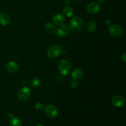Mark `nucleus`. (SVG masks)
Masks as SVG:
<instances>
[{
  "mask_svg": "<svg viewBox=\"0 0 126 126\" xmlns=\"http://www.w3.org/2000/svg\"><path fill=\"white\" fill-rule=\"evenodd\" d=\"M70 86H71V88L75 89L78 87V83L76 81H73L70 82Z\"/></svg>",
  "mask_w": 126,
  "mask_h": 126,
  "instance_id": "20",
  "label": "nucleus"
},
{
  "mask_svg": "<svg viewBox=\"0 0 126 126\" xmlns=\"http://www.w3.org/2000/svg\"><path fill=\"white\" fill-rule=\"evenodd\" d=\"M110 35L111 36L116 38V37H119L123 34V29L121 27L118 25H113L110 27L109 30H108Z\"/></svg>",
  "mask_w": 126,
  "mask_h": 126,
  "instance_id": "5",
  "label": "nucleus"
},
{
  "mask_svg": "<svg viewBox=\"0 0 126 126\" xmlns=\"http://www.w3.org/2000/svg\"><path fill=\"white\" fill-rule=\"evenodd\" d=\"M111 103L114 107L121 108L125 104V98L120 95L114 96L111 99Z\"/></svg>",
  "mask_w": 126,
  "mask_h": 126,
  "instance_id": "7",
  "label": "nucleus"
},
{
  "mask_svg": "<svg viewBox=\"0 0 126 126\" xmlns=\"http://www.w3.org/2000/svg\"><path fill=\"white\" fill-rule=\"evenodd\" d=\"M35 107V109L36 110H38V111L41 110L43 108V105H42L41 103H36L35 107Z\"/></svg>",
  "mask_w": 126,
  "mask_h": 126,
  "instance_id": "19",
  "label": "nucleus"
},
{
  "mask_svg": "<svg viewBox=\"0 0 126 126\" xmlns=\"http://www.w3.org/2000/svg\"><path fill=\"white\" fill-rule=\"evenodd\" d=\"M112 23V21L110 19H107L106 20L105 22V24L106 26H110V27Z\"/></svg>",
  "mask_w": 126,
  "mask_h": 126,
  "instance_id": "21",
  "label": "nucleus"
},
{
  "mask_svg": "<svg viewBox=\"0 0 126 126\" xmlns=\"http://www.w3.org/2000/svg\"><path fill=\"white\" fill-rule=\"evenodd\" d=\"M63 14L65 15L66 17H72L73 15V11L71 7H69V6H66L63 9Z\"/></svg>",
  "mask_w": 126,
  "mask_h": 126,
  "instance_id": "17",
  "label": "nucleus"
},
{
  "mask_svg": "<svg viewBox=\"0 0 126 126\" xmlns=\"http://www.w3.org/2000/svg\"><path fill=\"white\" fill-rule=\"evenodd\" d=\"M6 70L11 73H14L18 70V65L15 61H9L6 63Z\"/></svg>",
  "mask_w": 126,
  "mask_h": 126,
  "instance_id": "10",
  "label": "nucleus"
},
{
  "mask_svg": "<svg viewBox=\"0 0 126 126\" xmlns=\"http://www.w3.org/2000/svg\"><path fill=\"white\" fill-rule=\"evenodd\" d=\"M84 76V71L79 68H75L71 73V77L75 81H78L82 78Z\"/></svg>",
  "mask_w": 126,
  "mask_h": 126,
  "instance_id": "11",
  "label": "nucleus"
},
{
  "mask_svg": "<svg viewBox=\"0 0 126 126\" xmlns=\"http://www.w3.org/2000/svg\"><path fill=\"white\" fill-rule=\"evenodd\" d=\"M70 2H71L70 0H64L63 1L64 4L65 5H69L70 4Z\"/></svg>",
  "mask_w": 126,
  "mask_h": 126,
  "instance_id": "23",
  "label": "nucleus"
},
{
  "mask_svg": "<svg viewBox=\"0 0 126 126\" xmlns=\"http://www.w3.org/2000/svg\"><path fill=\"white\" fill-rule=\"evenodd\" d=\"M73 1H77V0H73Z\"/></svg>",
  "mask_w": 126,
  "mask_h": 126,
  "instance_id": "26",
  "label": "nucleus"
},
{
  "mask_svg": "<svg viewBox=\"0 0 126 126\" xmlns=\"http://www.w3.org/2000/svg\"><path fill=\"white\" fill-rule=\"evenodd\" d=\"M11 22V17L8 14L2 12L0 14V24L3 26L8 25Z\"/></svg>",
  "mask_w": 126,
  "mask_h": 126,
  "instance_id": "12",
  "label": "nucleus"
},
{
  "mask_svg": "<svg viewBox=\"0 0 126 126\" xmlns=\"http://www.w3.org/2000/svg\"><path fill=\"white\" fill-rule=\"evenodd\" d=\"M84 22L81 17L79 16H76L72 18L70 22V29L73 33H78L81 32L83 28Z\"/></svg>",
  "mask_w": 126,
  "mask_h": 126,
  "instance_id": "1",
  "label": "nucleus"
},
{
  "mask_svg": "<svg viewBox=\"0 0 126 126\" xmlns=\"http://www.w3.org/2000/svg\"><path fill=\"white\" fill-rule=\"evenodd\" d=\"M52 20L53 22L55 25H60L63 24L65 22V17L60 14H57L53 17Z\"/></svg>",
  "mask_w": 126,
  "mask_h": 126,
  "instance_id": "13",
  "label": "nucleus"
},
{
  "mask_svg": "<svg viewBox=\"0 0 126 126\" xmlns=\"http://www.w3.org/2000/svg\"><path fill=\"white\" fill-rule=\"evenodd\" d=\"M98 1H99L100 3H104L106 1V0H98Z\"/></svg>",
  "mask_w": 126,
  "mask_h": 126,
  "instance_id": "24",
  "label": "nucleus"
},
{
  "mask_svg": "<svg viewBox=\"0 0 126 126\" xmlns=\"http://www.w3.org/2000/svg\"><path fill=\"white\" fill-rule=\"evenodd\" d=\"M9 124L11 126H22V122L18 118L12 116L10 118Z\"/></svg>",
  "mask_w": 126,
  "mask_h": 126,
  "instance_id": "14",
  "label": "nucleus"
},
{
  "mask_svg": "<svg viewBox=\"0 0 126 126\" xmlns=\"http://www.w3.org/2000/svg\"><path fill=\"white\" fill-rule=\"evenodd\" d=\"M97 22L95 20H93L89 21L88 24H87V29H88V30L91 32H94V31L95 30L96 28H97Z\"/></svg>",
  "mask_w": 126,
  "mask_h": 126,
  "instance_id": "18",
  "label": "nucleus"
},
{
  "mask_svg": "<svg viewBox=\"0 0 126 126\" xmlns=\"http://www.w3.org/2000/svg\"><path fill=\"white\" fill-rule=\"evenodd\" d=\"M62 52V47L59 45H52L48 48L47 50V55L51 59L57 57Z\"/></svg>",
  "mask_w": 126,
  "mask_h": 126,
  "instance_id": "3",
  "label": "nucleus"
},
{
  "mask_svg": "<svg viewBox=\"0 0 126 126\" xmlns=\"http://www.w3.org/2000/svg\"><path fill=\"white\" fill-rule=\"evenodd\" d=\"M45 29L49 34H53L56 31V27L51 22H47L45 25Z\"/></svg>",
  "mask_w": 126,
  "mask_h": 126,
  "instance_id": "15",
  "label": "nucleus"
},
{
  "mask_svg": "<svg viewBox=\"0 0 126 126\" xmlns=\"http://www.w3.org/2000/svg\"><path fill=\"white\" fill-rule=\"evenodd\" d=\"M17 96L20 100L21 101H26L31 96V91L28 87H22L18 91Z\"/></svg>",
  "mask_w": 126,
  "mask_h": 126,
  "instance_id": "4",
  "label": "nucleus"
},
{
  "mask_svg": "<svg viewBox=\"0 0 126 126\" xmlns=\"http://www.w3.org/2000/svg\"><path fill=\"white\" fill-rule=\"evenodd\" d=\"M121 59L122 60L124 61V62H126V53H124L123 55H121Z\"/></svg>",
  "mask_w": 126,
  "mask_h": 126,
  "instance_id": "22",
  "label": "nucleus"
},
{
  "mask_svg": "<svg viewBox=\"0 0 126 126\" xmlns=\"http://www.w3.org/2000/svg\"><path fill=\"white\" fill-rule=\"evenodd\" d=\"M59 111L57 108L53 105H48L44 108V113L50 118H55L57 116Z\"/></svg>",
  "mask_w": 126,
  "mask_h": 126,
  "instance_id": "6",
  "label": "nucleus"
},
{
  "mask_svg": "<svg viewBox=\"0 0 126 126\" xmlns=\"http://www.w3.org/2000/svg\"><path fill=\"white\" fill-rule=\"evenodd\" d=\"M70 27L67 24H62L59 26L57 30V34L60 37H65L70 33Z\"/></svg>",
  "mask_w": 126,
  "mask_h": 126,
  "instance_id": "9",
  "label": "nucleus"
},
{
  "mask_svg": "<svg viewBox=\"0 0 126 126\" xmlns=\"http://www.w3.org/2000/svg\"><path fill=\"white\" fill-rule=\"evenodd\" d=\"M41 84V80L39 78L35 77L34 78L32 79L31 80L30 82V86L32 88H36L38 86L40 85Z\"/></svg>",
  "mask_w": 126,
  "mask_h": 126,
  "instance_id": "16",
  "label": "nucleus"
},
{
  "mask_svg": "<svg viewBox=\"0 0 126 126\" xmlns=\"http://www.w3.org/2000/svg\"><path fill=\"white\" fill-rule=\"evenodd\" d=\"M43 126V125H38V126Z\"/></svg>",
  "mask_w": 126,
  "mask_h": 126,
  "instance_id": "25",
  "label": "nucleus"
},
{
  "mask_svg": "<svg viewBox=\"0 0 126 126\" xmlns=\"http://www.w3.org/2000/svg\"><path fill=\"white\" fill-rule=\"evenodd\" d=\"M59 72L63 76L68 75L71 70V65L70 62L66 60H62L59 62Z\"/></svg>",
  "mask_w": 126,
  "mask_h": 126,
  "instance_id": "2",
  "label": "nucleus"
},
{
  "mask_svg": "<svg viewBox=\"0 0 126 126\" xmlns=\"http://www.w3.org/2000/svg\"><path fill=\"white\" fill-rule=\"evenodd\" d=\"M100 5L97 2H92L87 6V11L90 14H96L100 10Z\"/></svg>",
  "mask_w": 126,
  "mask_h": 126,
  "instance_id": "8",
  "label": "nucleus"
}]
</instances>
